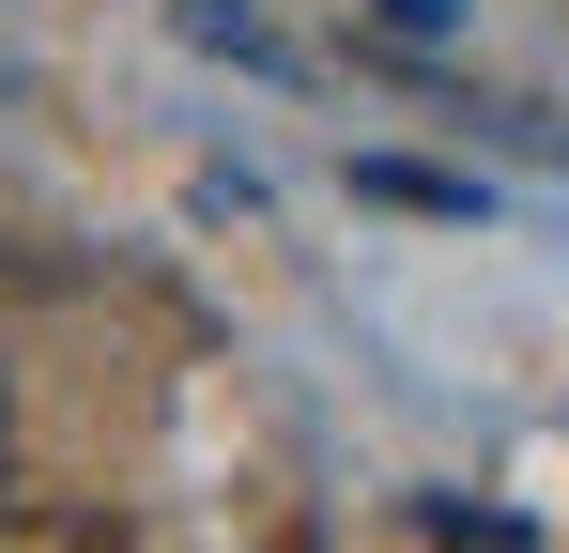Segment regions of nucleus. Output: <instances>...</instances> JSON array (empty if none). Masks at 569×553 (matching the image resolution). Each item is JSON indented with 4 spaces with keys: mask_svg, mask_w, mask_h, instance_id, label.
Returning a JSON list of instances; mask_svg holds the SVG:
<instances>
[{
    "mask_svg": "<svg viewBox=\"0 0 569 553\" xmlns=\"http://www.w3.org/2000/svg\"><path fill=\"white\" fill-rule=\"evenodd\" d=\"M0 446H16V400H0Z\"/></svg>",
    "mask_w": 569,
    "mask_h": 553,
    "instance_id": "obj_2",
    "label": "nucleus"
},
{
    "mask_svg": "<svg viewBox=\"0 0 569 553\" xmlns=\"http://www.w3.org/2000/svg\"><path fill=\"white\" fill-rule=\"evenodd\" d=\"M0 553H108L93 507H62V492H0Z\"/></svg>",
    "mask_w": 569,
    "mask_h": 553,
    "instance_id": "obj_1",
    "label": "nucleus"
}]
</instances>
